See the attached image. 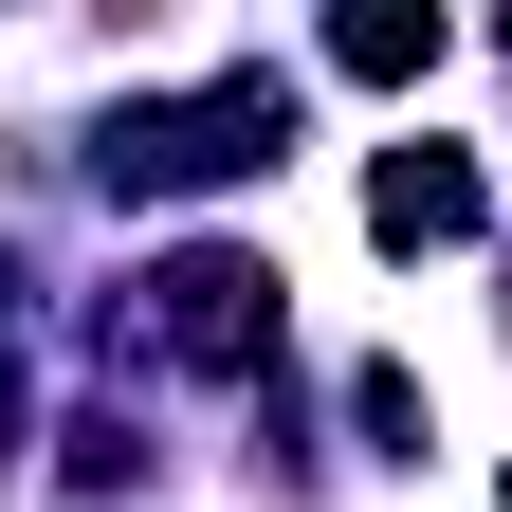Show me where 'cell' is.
Instances as JSON below:
<instances>
[{
    "label": "cell",
    "instance_id": "6da1fadb",
    "mask_svg": "<svg viewBox=\"0 0 512 512\" xmlns=\"http://www.w3.org/2000/svg\"><path fill=\"white\" fill-rule=\"evenodd\" d=\"M275 147H293V74H220L183 110H128L110 128V183H128V202H165V183H256Z\"/></svg>",
    "mask_w": 512,
    "mask_h": 512
},
{
    "label": "cell",
    "instance_id": "7a4b0ae2",
    "mask_svg": "<svg viewBox=\"0 0 512 512\" xmlns=\"http://www.w3.org/2000/svg\"><path fill=\"white\" fill-rule=\"evenodd\" d=\"M147 330L183 348V366H256V348H275V275H256V256H165V275H147Z\"/></svg>",
    "mask_w": 512,
    "mask_h": 512
},
{
    "label": "cell",
    "instance_id": "3957f363",
    "mask_svg": "<svg viewBox=\"0 0 512 512\" xmlns=\"http://www.w3.org/2000/svg\"><path fill=\"white\" fill-rule=\"evenodd\" d=\"M366 238H403V256L476 238V165H458V147H384V165H366Z\"/></svg>",
    "mask_w": 512,
    "mask_h": 512
},
{
    "label": "cell",
    "instance_id": "277c9868",
    "mask_svg": "<svg viewBox=\"0 0 512 512\" xmlns=\"http://www.w3.org/2000/svg\"><path fill=\"white\" fill-rule=\"evenodd\" d=\"M330 74H366V92L439 74V19H421V0H348V19H330Z\"/></svg>",
    "mask_w": 512,
    "mask_h": 512
},
{
    "label": "cell",
    "instance_id": "5b68a950",
    "mask_svg": "<svg viewBox=\"0 0 512 512\" xmlns=\"http://www.w3.org/2000/svg\"><path fill=\"white\" fill-rule=\"evenodd\" d=\"M0 439H19V366H0Z\"/></svg>",
    "mask_w": 512,
    "mask_h": 512
}]
</instances>
